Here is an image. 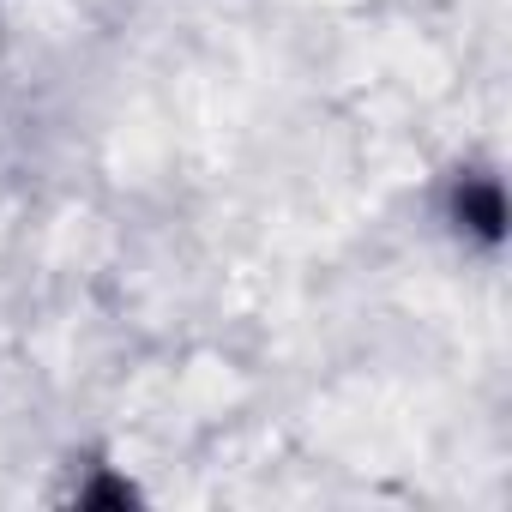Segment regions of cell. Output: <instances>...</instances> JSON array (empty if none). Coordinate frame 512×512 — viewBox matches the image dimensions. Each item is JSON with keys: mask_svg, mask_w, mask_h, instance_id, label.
<instances>
[{"mask_svg": "<svg viewBox=\"0 0 512 512\" xmlns=\"http://www.w3.org/2000/svg\"><path fill=\"white\" fill-rule=\"evenodd\" d=\"M446 223L476 241V247H500L506 241V187L494 169H458L452 175V193H446Z\"/></svg>", "mask_w": 512, "mask_h": 512, "instance_id": "obj_1", "label": "cell"}]
</instances>
